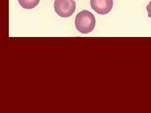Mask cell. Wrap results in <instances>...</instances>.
<instances>
[{
	"label": "cell",
	"instance_id": "obj_1",
	"mask_svg": "<svg viewBox=\"0 0 151 113\" xmlns=\"http://www.w3.org/2000/svg\"><path fill=\"white\" fill-rule=\"evenodd\" d=\"M96 19L93 14L88 10L79 12L76 16L75 26L82 34H88L95 27Z\"/></svg>",
	"mask_w": 151,
	"mask_h": 113
},
{
	"label": "cell",
	"instance_id": "obj_2",
	"mask_svg": "<svg viewBox=\"0 0 151 113\" xmlns=\"http://www.w3.org/2000/svg\"><path fill=\"white\" fill-rule=\"evenodd\" d=\"M76 4L74 0H55L54 10L58 15L63 18L73 15L76 10Z\"/></svg>",
	"mask_w": 151,
	"mask_h": 113
},
{
	"label": "cell",
	"instance_id": "obj_3",
	"mask_svg": "<svg viewBox=\"0 0 151 113\" xmlns=\"http://www.w3.org/2000/svg\"><path fill=\"white\" fill-rule=\"evenodd\" d=\"M90 4L93 10L100 15H106L113 8V0H90Z\"/></svg>",
	"mask_w": 151,
	"mask_h": 113
},
{
	"label": "cell",
	"instance_id": "obj_4",
	"mask_svg": "<svg viewBox=\"0 0 151 113\" xmlns=\"http://www.w3.org/2000/svg\"><path fill=\"white\" fill-rule=\"evenodd\" d=\"M18 2L22 8L30 9L37 6L40 2V0H18Z\"/></svg>",
	"mask_w": 151,
	"mask_h": 113
},
{
	"label": "cell",
	"instance_id": "obj_5",
	"mask_svg": "<svg viewBox=\"0 0 151 113\" xmlns=\"http://www.w3.org/2000/svg\"><path fill=\"white\" fill-rule=\"evenodd\" d=\"M146 9H147V11L148 13V16L151 18V1L149 2Z\"/></svg>",
	"mask_w": 151,
	"mask_h": 113
}]
</instances>
